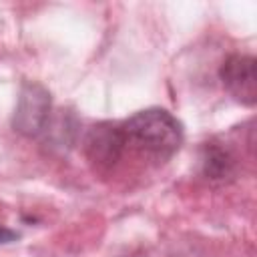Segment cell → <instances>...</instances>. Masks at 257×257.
<instances>
[{
    "mask_svg": "<svg viewBox=\"0 0 257 257\" xmlns=\"http://www.w3.org/2000/svg\"><path fill=\"white\" fill-rule=\"evenodd\" d=\"M16 239H18V233H16V231H12V229L0 225V243H12V241H16Z\"/></svg>",
    "mask_w": 257,
    "mask_h": 257,
    "instance_id": "6",
    "label": "cell"
},
{
    "mask_svg": "<svg viewBox=\"0 0 257 257\" xmlns=\"http://www.w3.org/2000/svg\"><path fill=\"white\" fill-rule=\"evenodd\" d=\"M120 122H102L92 126L86 137V155L98 167H112L124 153Z\"/></svg>",
    "mask_w": 257,
    "mask_h": 257,
    "instance_id": "4",
    "label": "cell"
},
{
    "mask_svg": "<svg viewBox=\"0 0 257 257\" xmlns=\"http://www.w3.org/2000/svg\"><path fill=\"white\" fill-rule=\"evenodd\" d=\"M221 82L227 92L247 106L257 102V76H255V58L249 54H231L221 70Z\"/></svg>",
    "mask_w": 257,
    "mask_h": 257,
    "instance_id": "3",
    "label": "cell"
},
{
    "mask_svg": "<svg viewBox=\"0 0 257 257\" xmlns=\"http://www.w3.org/2000/svg\"><path fill=\"white\" fill-rule=\"evenodd\" d=\"M201 165H203L205 177H209L213 181H225V179L235 177V173H237V157L231 153V149L221 147L217 143L205 145Z\"/></svg>",
    "mask_w": 257,
    "mask_h": 257,
    "instance_id": "5",
    "label": "cell"
},
{
    "mask_svg": "<svg viewBox=\"0 0 257 257\" xmlns=\"http://www.w3.org/2000/svg\"><path fill=\"white\" fill-rule=\"evenodd\" d=\"M50 92L38 82H26L20 88L12 124L24 137H38L50 120Z\"/></svg>",
    "mask_w": 257,
    "mask_h": 257,
    "instance_id": "2",
    "label": "cell"
},
{
    "mask_svg": "<svg viewBox=\"0 0 257 257\" xmlns=\"http://www.w3.org/2000/svg\"><path fill=\"white\" fill-rule=\"evenodd\" d=\"M124 147L155 161L171 159L183 145V124L165 108H145L120 122Z\"/></svg>",
    "mask_w": 257,
    "mask_h": 257,
    "instance_id": "1",
    "label": "cell"
}]
</instances>
